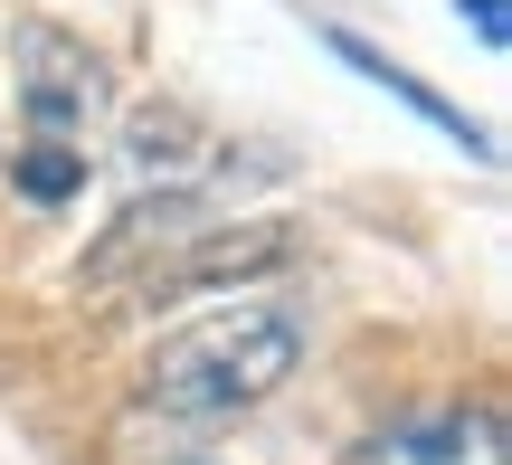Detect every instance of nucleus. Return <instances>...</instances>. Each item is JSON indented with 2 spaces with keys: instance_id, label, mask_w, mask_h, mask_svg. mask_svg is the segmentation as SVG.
<instances>
[{
  "instance_id": "20e7f679",
  "label": "nucleus",
  "mask_w": 512,
  "mask_h": 465,
  "mask_svg": "<svg viewBox=\"0 0 512 465\" xmlns=\"http://www.w3.org/2000/svg\"><path fill=\"white\" fill-rule=\"evenodd\" d=\"M351 465H503V418L494 409H437V418H399L370 447H351Z\"/></svg>"
},
{
  "instance_id": "f257e3e1",
  "label": "nucleus",
  "mask_w": 512,
  "mask_h": 465,
  "mask_svg": "<svg viewBox=\"0 0 512 465\" xmlns=\"http://www.w3.org/2000/svg\"><path fill=\"white\" fill-rule=\"evenodd\" d=\"M304 361V323L285 304H238V314H209L190 333L162 342V361L143 371V399L171 418H228V409H256L275 399Z\"/></svg>"
},
{
  "instance_id": "39448f33",
  "label": "nucleus",
  "mask_w": 512,
  "mask_h": 465,
  "mask_svg": "<svg viewBox=\"0 0 512 465\" xmlns=\"http://www.w3.org/2000/svg\"><path fill=\"white\" fill-rule=\"evenodd\" d=\"M10 171H19V190H29V200H67V190L86 181V152H67V143H29Z\"/></svg>"
},
{
  "instance_id": "423d86ee",
  "label": "nucleus",
  "mask_w": 512,
  "mask_h": 465,
  "mask_svg": "<svg viewBox=\"0 0 512 465\" xmlns=\"http://www.w3.org/2000/svg\"><path fill=\"white\" fill-rule=\"evenodd\" d=\"M456 10L475 19V38H484V48H503V0H456Z\"/></svg>"
},
{
  "instance_id": "f03ea898",
  "label": "nucleus",
  "mask_w": 512,
  "mask_h": 465,
  "mask_svg": "<svg viewBox=\"0 0 512 465\" xmlns=\"http://www.w3.org/2000/svg\"><path fill=\"white\" fill-rule=\"evenodd\" d=\"M10 67H19V124H29V143L86 152V124L105 114V67H95V48L67 38V29H48V19H29V29L10 38Z\"/></svg>"
},
{
  "instance_id": "7ed1b4c3",
  "label": "nucleus",
  "mask_w": 512,
  "mask_h": 465,
  "mask_svg": "<svg viewBox=\"0 0 512 465\" xmlns=\"http://www.w3.org/2000/svg\"><path fill=\"white\" fill-rule=\"evenodd\" d=\"M294 257V228L285 219H247V228H190L181 257H152V295H181V285H238V276H266V266Z\"/></svg>"
}]
</instances>
